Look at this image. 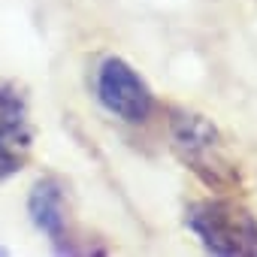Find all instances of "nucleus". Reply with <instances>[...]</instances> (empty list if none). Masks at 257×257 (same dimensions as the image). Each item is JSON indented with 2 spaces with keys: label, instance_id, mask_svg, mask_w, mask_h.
<instances>
[{
  "label": "nucleus",
  "instance_id": "obj_1",
  "mask_svg": "<svg viewBox=\"0 0 257 257\" xmlns=\"http://www.w3.org/2000/svg\"><path fill=\"white\" fill-rule=\"evenodd\" d=\"M188 227L215 254H257V221L230 203H197L188 209Z\"/></svg>",
  "mask_w": 257,
  "mask_h": 257
},
{
  "label": "nucleus",
  "instance_id": "obj_2",
  "mask_svg": "<svg viewBox=\"0 0 257 257\" xmlns=\"http://www.w3.org/2000/svg\"><path fill=\"white\" fill-rule=\"evenodd\" d=\"M173 146L182 155V161L206 185L233 182L230 161L221 152V137L215 131V124H209L203 115H194V112H176L173 115Z\"/></svg>",
  "mask_w": 257,
  "mask_h": 257
},
{
  "label": "nucleus",
  "instance_id": "obj_3",
  "mask_svg": "<svg viewBox=\"0 0 257 257\" xmlns=\"http://www.w3.org/2000/svg\"><path fill=\"white\" fill-rule=\"evenodd\" d=\"M97 97L121 121L140 124L152 115V91L143 76L121 58H106L97 70Z\"/></svg>",
  "mask_w": 257,
  "mask_h": 257
},
{
  "label": "nucleus",
  "instance_id": "obj_4",
  "mask_svg": "<svg viewBox=\"0 0 257 257\" xmlns=\"http://www.w3.org/2000/svg\"><path fill=\"white\" fill-rule=\"evenodd\" d=\"M28 212H31V221L52 242L64 239V191L55 179H43L34 185L28 197Z\"/></svg>",
  "mask_w": 257,
  "mask_h": 257
},
{
  "label": "nucleus",
  "instance_id": "obj_5",
  "mask_svg": "<svg viewBox=\"0 0 257 257\" xmlns=\"http://www.w3.org/2000/svg\"><path fill=\"white\" fill-rule=\"evenodd\" d=\"M0 134H4L13 146H28V140H31L25 100L10 85H0Z\"/></svg>",
  "mask_w": 257,
  "mask_h": 257
},
{
  "label": "nucleus",
  "instance_id": "obj_6",
  "mask_svg": "<svg viewBox=\"0 0 257 257\" xmlns=\"http://www.w3.org/2000/svg\"><path fill=\"white\" fill-rule=\"evenodd\" d=\"M13 143L0 134V179H7V176H13L16 170H19V158H16V152L10 149Z\"/></svg>",
  "mask_w": 257,
  "mask_h": 257
},
{
  "label": "nucleus",
  "instance_id": "obj_7",
  "mask_svg": "<svg viewBox=\"0 0 257 257\" xmlns=\"http://www.w3.org/2000/svg\"><path fill=\"white\" fill-rule=\"evenodd\" d=\"M0 254H7V248H0Z\"/></svg>",
  "mask_w": 257,
  "mask_h": 257
}]
</instances>
